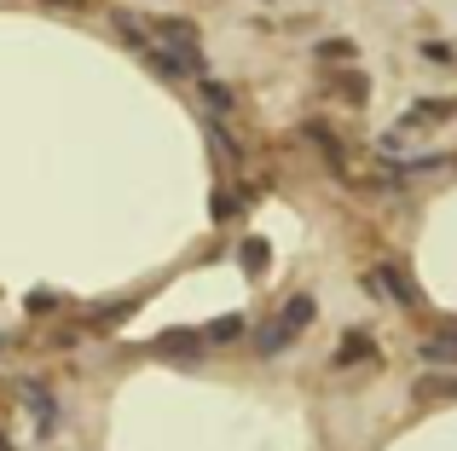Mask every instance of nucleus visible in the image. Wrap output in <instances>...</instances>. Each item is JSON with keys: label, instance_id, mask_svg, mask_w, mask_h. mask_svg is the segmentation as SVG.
I'll use <instances>...</instances> for the list:
<instances>
[{"label": "nucleus", "instance_id": "f257e3e1", "mask_svg": "<svg viewBox=\"0 0 457 451\" xmlns=\"http://www.w3.org/2000/svg\"><path fill=\"white\" fill-rule=\"evenodd\" d=\"M312 313H319V307H312L307 295H295V301L284 307V313L272 318L267 330H261V353H284V348L295 341V330H302V324H312Z\"/></svg>", "mask_w": 457, "mask_h": 451}, {"label": "nucleus", "instance_id": "f03ea898", "mask_svg": "<svg viewBox=\"0 0 457 451\" xmlns=\"http://www.w3.org/2000/svg\"><path fill=\"white\" fill-rule=\"evenodd\" d=\"M423 359H435V365H457V336H435V341H423Z\"/></svg>", "mask_w": 457, "mask_h": 451}, {"label": "nucleus", "instance_id": "7ed1b4c3", "mask_svg": "<svg viewBox=\"0 0 457 451\" xmlns=\"http://www.w3.org/2000/svg\"><path fill=\"white\" fill-rule=\"evenodd\" d=\"M417 399H457V382L452 376H428V382L417 388Z\"/></svg>", "mask_w": 457, "mask_h": 451}, {"label": "nucleus", "instance_id": "20e7f679", "mask_svg": "<svg viewBox=\"0 0 457 451\" xmlns=\"http://www.w3.org/2000/svg\"><path fill=\"white\" fill-rule=\"evenodd\" d=\"M244 266L249 272H267V243H261V237H249V243H244Z\"/></svg>", "mask_w": 457, "mask_h": 451}, {"label": "nucleus", "instance_id": "39448f33", "mask_svg": "<svg viewBox=\"0 0 457 451\" xmlns=\"http://www.w3.org/2000/svg\"><path fill=\"white\" fill-rule=\"evenodd\" d=\"M162 348H168V353H197V336H191V330H168Z\"/></svg>", "mask_w": 457, "mask_h": 451}, {"label": "nucleus", "instance_id": "423d86ee", "mask_svg": "<svg viewBox=\"0 0 457 451\" xmlns=\"http://www.w3.org/2000/svg\"><path fill=\"white\" fill-rule=\"evenodd\" d=\"M382 278H388V290L400 295V301H411V278H400V266H382Z\"/></svg>", "mask_w": 457, "mask_h": 451}, {"label": "nucleus", "instance_id": "0eeeda50", "mask_svg": "<svg viewBox=\"0 0 457 451\" xmlns=\"http://www.w3.org/2000/svg\"><path fill=\"white\" fill-rule=\"evenodd\" d=\"M365 353H370V341H365V336H347V341H342V365L365 359Z\"/></svg>", "mask_w": 457, "mask_h": 451}, {"label": "nucleus", "instance_id": "6e6552de", "mask_svg": "<svg viewBox=\"0 0 457 451\" xmlns=\"http://www.w3.org/2000/svg\"><path fill=\"white\" fill-rule=\"evenodd\" d=\"M209 336H214V341H226V336H237V318H220V324H209Z\"/></svg>", "mask_w": 457, "mask_h": 451}]
</instances>
